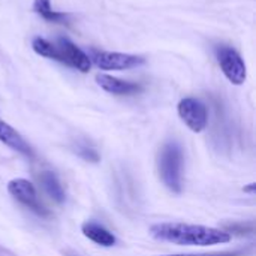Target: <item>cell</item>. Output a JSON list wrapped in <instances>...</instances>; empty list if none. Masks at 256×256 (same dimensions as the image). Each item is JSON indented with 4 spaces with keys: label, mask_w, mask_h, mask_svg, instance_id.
Returning a JSON list of instances; mask_svg holds the SVG:
<instances>
[{
    "label": "cell",
    "mask_w": 256,
    "mask_h": 256,
    "mask_svg": "<svg viewBox=\"0 0 256 256\" xmlns=\"http://www.w3.org/2000/svg\"><path fill=\"white\" fill-rule=\"evenodd\" d=\"M90 60L102 70H128L146 63L141 56L116 51H94Z\"/></svg>",
    "instance_id": "obj_7"
},
{
    "label": "cell",
    "mask_w": 256,
    "mask_h": 256,
    "mask_svg": "<svg viewBox=\"0 0 256 256\" xmlns=\"http://www.w3.org/2000/svg\"><path fill=\"white\" fill-rule=\"evenodd\" d=\"M182 122L195 134L202 132L208 124V110L204 102L195 98H184L177 105Z\"/></svg>",
    "instance_id": "obj_6"
},
{
    "label": "cell",
    "mask_w": 256,
    "mask_h": 256,
    "mask_svg": "<svg viewBox=\"0 0 256 256\" xmlns=\"http://www.w3.org/2000/svg\"><path fill=\"white\" fill-rule=\"evenodd\" d=\"M81 232L86 238H88L90 242H93L102 248H111L117 242L112 232H110L105 226H102L96 222H84L81 225Z\"/></svg>",
    "instance_id": "obj_10"
},
{
    "label": "cell",
    "mask_w": 256,
    "mask_h": 256,
    "mask_svg": "<svg viewBox=\"0 0 256 256\" xmlns=\"http://www.w3.org/2000/svg\"><path fill=\"white\" fill-rule=\"evenodd\" d=\"M158 256H240V252H216V254H180V255H158Z\"/></svg>",
    "instance_id": "obj_13"
},
{
    "label": "cell",
    "mask_w": 256,
    "mask_h": 256,
    "mask_svg": "<svg viewBox=\"0 0 256 256\" xmlns=\"http://www.w3.org/2000/svg\"><path fill=\"white\" fill-rule=\"evenodd\" d=\"M153 238L159 242H166L178 246H216L226 244L231 242V236L219 228L178 222L156 224L150 228Z\"/></svg>",
    "instance_id": "obj_1"
},
{
    "label": "cell",
    "mask_w": 256,
    "mask_h": 256,
    "mask_svg": "<svg viewBox=\"0 0 256 256\" xmlns=\"http://www.w3.org/2000/svg\"><path fill=\"white\" fill-rule=\"evenodd\" d=\"M0 141L8 146L9 148L30 158L32 156V147L28 146V142L20 135V132H16L10 124H8L6 122H3L0 118Z\"/></svg>",
    "instance_id": "obj_9"
},
{
    "label": "cell",
    "mask_w": 256,
    "mask_h": 256,
    "mask_svg": "<svg viewBox=\"0 0 256 256\" xmlns=\"http://www.w3.org/2000/svg\"><path fill=\"white\" fill-rule=\"evenodd\" d=\"M255 189H256L255 183H250L249 186H244V188H243V190H244L246 194H250V195H254V194H255Z\"/></svg>",
    "instance_id": "obj_14"
},
{
    "label": "cell",
    "mask_w": 256,
    "mask_h": 256,
    "mask_svg": "<svg viewBox=\"0 0 256 256\" xmlns=\"http://www.w3.org/2000/svg\"><path fill=\"white\" fill-rule=\"evenodd\" d=\"M39 182H40V186L42 189L45 190V194L57 204H62L64 202V190H63V186L60 183V180L57 178V176L51 171H44L40 176H39Z\"/></svg>",
    "instance_id": "obj_11"
},
{
    "label": "cell",
    "mask_w": 256,
    "mask_h": 256,
    "mask_svg": "<svg viewBox=\"0 0 256 256\" xmlns=\"http://www.w3.org/2000/svg\"><path fill=\"white\" fill-rule=\"evenodd\" d=\"M8 192L9 195L16 200L20 204H22L26 208L33 212L34 214L40 218H48L50 212L45 208V206L40 202L36 188L32 182L27 178H14L8 183Z\"/></svg>",
    "instance_id": "obj_5"
},
{
    "label": "cell",
    "mask_w": 256,
    "mask_h": 256,
    "mask_svg": "<svg viewBox=\"0 0 256 256\" xmlns=\"http://www.w3.org/2000/svg\"><path fill=\"white\" fill-rule=\"evenodd\" d=\"M159 176L164 184L172 192L183 189V150L177 141H168L159 153Z\"/></svg>",
    "instance_id": "obj_3"
},
{
    "label": "cell",
    "mask_w": 256,
    "mask_h": 256,
    "mask_svg": "<svg viewBox=\"0 0 256 256\" xmlns=\"http://www.w3.org/2000/svg\"><path fill=\"white\" fill-rule=\"evenodd\" d=\"M96 82L106 93L117 94V96H128V94H134V93L141 92L140 84L124 81V80H120V78H116V76H111L106 74L96 75Z\"/></svg>",
    "instance_id": "obj_8"
},
{
    "label": "cell",
    "mask_w": 256,
    "mask_h": 256,
    "mask_svg": "<svg viewBox=\"0 0 256 256\" xmlns=\"http://www.w3.org/2000/svg\"><path fill=\"white\" fill-rule=\"evenodd\" d=\"M32 48L36 54L60 62L82 74L88 72L92 68L90 57L68 38H58L56 42H50L44 38H34L32 40Z\"/></svg>",
    "instance_id": "obj_2"
},
{
    "label": "cell",
    "mask_w": 256,
    "mask_h": 256,
    "mask_svg": "<svg viewBox=\"0 0 256 256\" xmlns=\"http://www.w3.org/2000/svg\"><path fill=\"white\" fill-rule=\"evenodd\" d=\"M216 58L224 75L231 84L234 86L244 84L248 78V68L242 56L234 48L226 45H219L216 48Z\"/></svg>",
    "instance_id": "obj_4"
},
{
    "label": "cell",
    "mask_w": 256,
    "mask_h": 256,
    "mask_svg": "<svg viewBox=\"0 0 256 256\" xmlns=\"http://www.w3.org/2000/svg\"><path fill=\"white\" fill-rule=\"evenodd\" d=\"M33 10L42 16L44 20L50 21V22H57V24H68L70 15L68 12H60V10H54L51 8V2L50 0H34L33 2Z\"/></svg>",
    "instance_id": "obj_12"
}]
</instances>
